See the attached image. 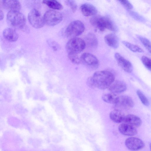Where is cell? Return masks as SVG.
I'll list each match as a JSON object with an SVG mask.
<instances>
[{
  "label": "cell",
  "mask_w": 151,
  "mask_h": 151,
  "mask_svg": "<svg viewBox=\"0 0 151 151\" xmlns=\"http://www.w3.org/2000/svg\"><path fill=\"white\" fill-rule=\"evenodd\" d=\"M3 35L4 38L7 40L14 42L18 38V35L13 28H7L3 31Z\"/></svg>",
  "instance_id": "ac0fdd59"
},
{
  "label": "cell",
  "mask_w": 151,
  "mask_h": 151,
  "mask_svg": "<svg viewBox=\"0 0 151 151\" xmlns=\"http://www.w3.org/2000/svg\"><path fill=\"white\" fill-rule=\"evenodd\" d=\"M80 58L81 62L90 68L95 69L99 66V63L98 59L92 54L85 52Z\"/></svg>",
  "instance_id": "ba28073f"
},
{
  "label": "cell",
  "mask_w": 151,
  "mask_h": 151,
  "mask_svg": "<svg viewBox=\"0 0 151 151\" xmlns=\"http://www.w3.org/2000/svg\"><path fill=\"white\" fill-rule=\"evenodd\" d=\"M91 77L94 88H97L101 90L108 88L115 79L114 74L107 70L96 72Z\"/></svg>",
  "instance_id": "6da1fadb"
},
{
  "label": "cell",
  "mask_w": 151,
  "mask_h": 151,
  "mask_svg": "<svg viewBox=\"0 0 151 151\" xmlns=\"http://www.w3.org/2000/svg\"><path fill=\"white\" fill-rule=\"evenodd\" d=\"M137 93L143 105L148 106L149 105L148 100L143 93L140 90H137Z\"/></svg>",
  "instance_id": "d4e9b609"
},
{
  "label": "cell",
  "mask_w": 151,
  "mask_h": 151,
  "mask_svg": "<svg viewBox=\"0 0 151 151\" xmlns=\"http://www.w3.org/2000/svg\"><path fill=\"white\" fill-rule=\"evenodd\" d=\"M119 130L122 134L126 136H133L137 133L135 127L126 123L120 124L119 127Z\"/></svg>",
  "instance_id": "5bb4252c"
},
{
  "label": "cell",
  "mask_w": 151,
  "mask_h": 151,
  "mask_svg": "<svg viewBox=\"0 0 151 151\" xmlns=\"http://www.w3.org/2000/svg\"><path fill=\"white\" fill-rule=\"evenodd\" d=\"M130 14L134 17V18H135L136 19L139 20L141 19L139 15L137 14V13H135L134 12H130Z\"/></svg>",
  "instance_id": "4dcf8cb0"
},
{
  "label": "cell",
  "mask_w": 151,
  "mask_h": 151,
  "mask_svg": "<svg viewBox=\"0 0 151 151\" xmlns=\"http://www.w3.org/2000/svg\"><path fill=\"white\" fill-rule=\"evenodd\" d=\"M85 29L84 24L82 22L75 20L68 25L65 29V33L67 37H76L82 34Z\"/></svg>",
  "instance_id": "5b68a950"
},
{
  "label": "cell",
  "mask_w": 151,
  "mask_h": 151,
  "mask_svg": "<svg viewBox=\"0 0 151 151\" xmlns=\"http://www.w3.org/2000/svg\"><path fill=\"white\" fill-rule=\"evenodd\" d=\"M115 105L117 106L125 108L133 107L134 102L131 97L127 95L117 96Z\"/></svg>",
  "instance_id": "30bf717a"
},
{
  "label": "cell",
  "mask_w": 151,
  "mask_h": 151,
  "mask_svg": "<svg viewBox=\"0 0 151 151\" xmlns=\"http://www.w3.org/2000/svg\"><path fill=\"white\" fill-rule=\"evenodd\" d=\"M6 19L8 23L14 27L22 29L25 25V16L19 11H9L7 14Z\"/></svg>",
  "instance_id": "3957f363"
},
{
  "label": "cell",
  "mask_w": 151,
  "mask_h": 151,
  "mask_svg": "<svg viewBox=\"0 0 151 151\" xmlns=\"http://www.w3.org/2000/svg\"><path fill=\"white\" fill-rule=\"evenodd\" d=\"M28 18L30 24L35 28H41L45 24L43 17L35 9H33L30 11L28 14Z\"/></svg>",
  "instance_id": "52a82bcc"
},
{
  "label": "cell",
  "mask_w": 151,
  "mask_h": 151,
  "mask_svg": "<svg viewBox=\"0 0 151 151\" xmlns=\"http://www.w3.org/2000/svg\"><path fill=\"white\" fill-rule=\"evenodd\" d=\"M114 57L119 65L123 70L129 73L132 72L133 70V67L130 61L125 59L117 52L115 53Z\"/></svg>",
  "instance_id": "8fae6325"
},
{
  "label": "cell",
  "mask_w": 151,
  "mask_h": 151,
  "mask_svg": "<svg viewBox=\"0 0 151 151\" xmlns=\"http://www.w3.org/2000/svg\"><path fill=\"white\" fill-rule=\"evenodd\" d=\"M123 122L135 127H139L142 123V121L139 117L132 114L125 116Z\"/></svg>",
  "instance_id": "e0dca14e"
},
{
  "label": "cell",
  "mask_w": 151,
  "mask_h": 151,
  "mask_svg": "<svg viewBox=\"0 0 151 151\" xmlns=\"http://www.w3.org/2000/svg\"><path fill=\"white\" fill-rule=\"evenodd\" d=\"M117 96L114 93H108L103 95L102 98L107 103L115 104Z\"/></svg>",
  "instance_id": "7402d4cb"
},
{
  "label": "cell",
  "mask_w": 151,
  "mask_h": 151,
  "mask_svg": "<svg viewBox=\"0 0 151 151\" xmlns=\"http://www.w3.org/2000/svg\"><path fill=\"white\" fill-rule=\"evenodd\" d=\"M104 40L106 44L113 49H116L119 46V39L114 34L110 33L106 35L104 37Z\"/></svg>",
  "instance_id": "2e32d148"
},
{
  "label": "cell",
  "mask_w": 151,
  "mask_h": 151,
  "mask_svg": "<svg viewBox=\"0 0 151 151\" xmlns=\"http://www.w3.org/2000/svg\"><path fill=\"white\" fill-rule=\"evenodd\" d=\"M125 145L127 148L132 151H136L142 148L144 143L140 139L136 137H130L127 139Z\"/></svg>",
  "instance_id": "9c48e42d"
},
{
  "label": "cell",
  "mask_w": 151,
  "mask_h": 151,
  "mask_svg": "<svg viewBox=\"0 0 151 151\" xmlns=\"http://www.w3.org/2000/svg\"><path fill=\"white\" fill-rule=\"evenodd\" d=\"M125 115L120 110L114 109L109 114V117L113 122L120 123L124 122Z\"/></svg>",
  "instance_id": "d6986e66"
},
{
  "label": "cell",
  "mask_w": 151,
  "mask_h": 151,
  "mask_svg": "<svg viewBox=\"0 0 151 151\" xmlns=\"http://www.w3.org/2000/svg\"><path fill=\"white\" fill-rule=\"evenodd\" d=\"M137 38L142 44L151 53V43L147 38L141 36H137Z\"/></svg>",
  "instance_id": "cb8c5ba5"
},
{
  "label": "cell",
  "mask_w": 151,
  "mask_h": 151,
  "mask_svg": "<svg viewBox=\"0 0 151 151\" xmlns=\"http://www.w3.org/2000/svg\"><path fill=\"white\" fill-rule=\"evenodd\" d=\"M141 60L146 68L151 71V59L147 56H143L141 58Z\"/></svg>",
  "instance_id": "4316f807"
},
{
  "label": "cell",
  "mask_w": 151,
  "mask_h": 151,
  "mask_svg": "<svg viewBox=\"0 0 151 151\" xmlns=\"http://www.w3.org/2000/svg\"><path fill=\"white\" fill-rule=\"evenodd\" d=\"M80 9L82 14L86 17L95 16L97 13L96 7L89 4H82L80 6Z\"/></svg>",
  "instance_id": "9a60e30c"
},
{
  "label": "cell",
  "mask_w": 151,
  "mask_h": 151,
  "mask_svg": "<svg viewBox=\"0 0 151 151\" xmlns=\"http://www.w3.org/2000/svg\"><path fill=\"white\" fill-rule=\"evenodd\" d=\"M1 4L2 7L11 11H18L21 8V4L18 1L13 0H1Z\"/></svg>",
  "instance_id": "4fadbf2b"
},
{
  "label": "cell",
  "mask_w": 151,
  "mask_h": 151,
  "mask_svg": "<svg viewBox=\"0 0 151 151\" xmlns=\"http://www.w3.org/2000/svg\"><path fill=\"white\" fill-rule=\"evenodd\" d=\"M150 150L151 151V143L150 144Z\"/></svg>",
  "instance_id": "d6a6232c"
},
{
  "label": "cell",
  "mask_w": 151,
  "mask_h": 151,
  "mask_svg": "<svg viewBox=\"0 0 151 151\" xmlns=\"http://www.w3.org/2000/svg\"><path fill=\"white\" fill-rule=\"evenodd\" d=\"M66 3L70 8L72 11L73 12H75L77 8V4L75 1L73 0H67Z\"/></svg>",
  "instance_id": "83f0119b"
},
{
  "label": "cell",
  "mask_w": 151,
  "mask_h": 151,
  "mask_svg": "<svg viewBox=\"0 0 151 151\" xmlns=\"http://www.w3.org/2000/svg\"><path fill=\"white\" fill-rule=\"evenodd\" d=\"M47 43L54 51H57L59 48L60 46L59 45L53 40H49L47 41Z\"/></svg>",
  "instance_id": "f1b7e54d"
},
{
  "label": "cell",
  "mask_w": 151,
  "mask_h": 151,
  "mask_svg": "<svg viewBox=\"0 0 151 151\" xmlns=\"http://www.w3.org/2000/svg\"><path fill=\"white\" fill-rule=\"evenodd\" d=\"M109 90L114 93H119L125 91L127 88L124 82L120 80H115L108 88Z\"/></svg>",
  "instance_id": "7c38bea8"
},
{
  "label": "cell",
  "mask_w": 151,
  "mask_h": 151,
  "mask_svg": "<svg viewBox=\"0 0 151 151\" xmlns=\"http://www.w3.org/2000/svg\"><path fill=\"white\" fill-rule=\"evenodd\" d=\"M45 23L49 26H54L62 20V14L57 11L49 10L45 13L43 16Z\"/></svg>",
  "instance_id": "8992f818"
},
{
  "label": "cell",
  "mask_w": 151,
  "mask_h": 151,
  "mask_svg": "<svg viewBox=\"0 0 151 151\" xmlns=\"http://www.w3.org/2000/svg\"><path fill=\"white\" fill-rule=\"evenodd\" d=\"M68 57L70 60L73 63L79 64L81 63L80 58H79L78 54L68 53Z\"/></svg>",
  "instance_id": "484cf974"
},
{
  "label": "cell",
  "mask_w": 151,
  "mask_h": 151,
  "mask_svg": "<svg viewBox=\"0 0 151 151\" xmlns=\"http://www.w3.org/2000/svg\"><path fill=\"white\" fill-rule=\"evenodd\" d=\"M4 17V14L2 11L1 10L0 11V20H2Z\"/></svg>",
  "instance_id": "1f68e13d"
},
{
  "label": "cell",
  "mask_w": 151,
  "mask_h": 151,
  "mask_svg": "<svg viewBox=\"0 0 151 151\" xmlns=\"http://www.w3.org/2000/svg\"><path fill=\"white\" fill-rule=\"evenodd\" d=\"M119 1L127 9L129 10L133 8L132 4L127 0H120Z\"/></svg>",
  "instance_id": "f546056e"
},
{
  "label": "cell",
  "mask_w": 151,
  "mask_h": 151,
  "mask_svg": "<svg viewBox=\"0 0 151 151\" xmlns=\"http://www.w3.org/2000/svg\"><path fill=\"white\" fill-rule=\"evenodd\" d=\"M86 45L91 48H95L97 47L98 41L96 35L92 33H88L85 37Z\"/></svg>",
  "instance_id": "ffe728a7"
},
{
  "label": "cell",
  "mask_w": 151,
  "mask_h": 151,
  "mask_svg": "<svg viewBox=\"0 0 151 151\" xmlns=\"http://www.w3.org/2000/svg\"><path fill=\"white\" fill-rule=\"evenodd\" d=\"M86 44L84 40L78 38H72L67 43L65 48L68 53L78 54L85 48Z\"/></svg>",
  "instance_id": "277c9868"
},
{
  "label": "cell",
  "mask_w": 151,
  "mask_h": 151,
  "mask_svg": "<svg viewBox=\"0 0 151 151\" xmlns=\"http://www.w3.org/2000/svg\"><path fill=\"white\" fill-rule=\"evenodd\" d=\"M43 3L52 9L61 10L63 9L62 5L59 2L55 0H45L43 1Z\"/></svg>",
  "instance_id": "44dd1931"
},
{
  "label": "cell",
  "mask_w": 151,
  "mask_h": 151,
  "mask_svg": "<svg viewBox=\"0 0 151 151\" xmlns=\"http://www.w3.org/2000/svg\"><path fill=\"white\" fill-rule=\"evenodd\" d=\"M122 43L129 50L133 52H142L144 51L142 48L137 45H134L128 42L123 41H122Z\"/></svg>",
  "instance_id": "603a6c76"
},
{
  "label": "cell",
  "mask_w": 151,
  "mask_h": 151,
  "mask_svg": "<svg viewBox=\"0 0 151 151\" xmlns=\"http://www.w3.org/2000/svg\"><path fill=\"white\" fill-rule=\"evenodd\" d=\"M90 21L92 26L101 31L106 29L115 32L118 30L114 22L107 17L95 15L91 18Z\"/></svg>",
  "instance_id": "7a4b0ae2"
}]
</instances>
